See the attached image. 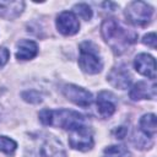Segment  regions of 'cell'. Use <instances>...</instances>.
Listing matches in <instances>:
<instances>
[{
	"label": "cell",
	"mask_w": 157,
	"mask_h": 157,
	"mask_svg": "<svg viewBox=\"0 0 157 157\" xmlns=\"http://www.w3.org/2000/svg\"><path fill=\"white\" fill-rule=\"evenodd\" d=\"M101 32L103 39L115 54L124 53L137 39V34L134 31L123 27L115 18L104 20L101 26Z\"/></svg>",
	"instance_id": "obj_1"
},
{
	"label": "cell",
	"mask_w": 157,
	"mask_h": 157,
	"mask_svg": "<svg viewBox=\"0 0 157 157\" xmlns=\"http://www.w3.org/2000/svg\"><path fill=\"white\" fill-rule=\"evenodd\" d=\"M39 120L42 121L43 125L59 126L66 130H71L75 126L85 124L86 121L82 114L69 109H59V110L43 109L39 113Z\"/></svg>",
	"instance_id": "obj_2"
},
{
	"label": "cell",
	"mask_w": 157,
	"mask_h": 157,
	"mask_svg": "<svg viewBox=\"0 0 157 157\" xmlns=\"http://www.w3.org/2000/svg\"><path fill=\"white\" fill-rule=\"evenodd\" d=\"M78 65L82 71L92 75L98 74L103 69V63L99 56V50L94 43L86 40L80 44Z\"/></svg>",
	"instance_id": "obj_3"
},
{
	"label": "cell",
	"mask_w": 157,
	"mask_h": 157,
	"mask_svg": "<svg viewBox=\"0 0 157 157\" xmlns=\"http://www.w3.org/2000/svg\"><path fill=\"white\" fill-rule=\"evenodd\" d=\"M31 157H66V155L55 137L45 135L34 139V144L31 147Z\"/></svg>",
	"instance_id": "obj_4"
},
{
	"label": "cell",
	"mask_w": 157,
	"mask_h": 157,
	"mask_svg": "<svg viewBox=\"0 0 157 157\" xmlns=\"http://www.w3.org/2000/svg\"><path fill=\"white\" fill-rule=\"evenodd\" d=\"M153 9L144 1H132L126 6L125 15L129 22L135 26H146L151 22Z\"/></svg>",
	"instance_id": "obj_5"
},
{
	"label": "cell",
	"mask_w": 157,
	"mask_h": 157,
	"mask_svg": "<svg viewBox=\"0 0 157 157\" xmlns=\"http://www.w3.org/2000/svg\"><path fill=\"white\" fill-rule=\"evenodd\" d=\"M69 145L78 151H88L93 146V136L91 129L86 125H78L69 130Z\"/></svg>",
	"instance_id": "obj_6"
},
{
	"label": "cell",
	"mask_w": 157,
	"mask_h": 157,
	"mask_svg": "<svg viewBox=\"0 0 157 157\" xmlns=\"http://www.w3.org/2000/svg\"><path fill=\"white\" fill-rule=\"evenodd\" d=\"M63 91H64L65 97L67 99H70L72 103H75L76 105L86 108V107L91 105V103L93 102L92 93L82 87L76 86V85H66Z\"/></svg>",
	"instance_id": "obj_7"
},
{
	"label": "cell",
	"mask_w": 157,
	"mask_h": 157,
	"mask_svg": "<svg viewBox=\"0 0 157 157\" xmlns=\"http://www.w3.org/2000/svg\"><path fill=\"white\" fill-rule=\"evenodd\" d=\"M56 28L64 36H72L78 32L80 23L72 11H63L56 17Z\"/></svg>",
	"instance_id": "obj_8"
},
{
	"label": "cell",
	"mask_w": 157,
	"mask_h": 157,
	"mask_svg": "<svg viewBox=\"0 0 157 157\" xmlns=\"http://www.w3.org/2000/svg\"><path fill=\"white\" fill-rule=\"evenodd\" d=\"M134 66L139 74H141L151 80L156 78V61H155L153 56H151L146 53H141L135 58Z\"/></svg>",
	"instance_id": "obj_9"
},
{
	"label": "cell",
	"mask_w": 157,
	"mask_h": 157,
	"mask_svg": "<svg viewBox=\"0 0 157 157\" xmlns=\"http://www.w3.org/2000/svg\"><path fill=\"white\" fill-rule=\"evenodd\" d=\"M156 97V83L155 80L148 83L146 81H139L136 82L131 91H130V98L134 101H139V99H155Z\"/></svg>",
	"instance_id": "obj_10"
},
{
	"label": "cell",
	"mask_w": 157,
	"mask_h": 157,
	"mask_svg": "<svg viewBox=\"0 0 157 157\" xmlns=\"http://www.w3.org/2000/svg\"><path fill=\"white\" fill-rule=\"evenodd\" d=\"M115 99L114 96L108 91H101L97 97V109L101 117L109 118L115 112Z\"/></svg>",
	"instance_id": "obj_11"
},
{
	"label": "cell",
	"mask_w": 157,
	"mask_h": 157,
	"mask_svg": "<svg viewBox=\"0 0 157 157\" xmlns=\"http://www.w3.org/2000/svg\"><path fill=\"white\" fill-rule=\"evenodd\" d=\"M107 77H108V81L110 82L112 86L120 88V90L128 88L131 83V76H130L129 71L121 66L113 67Z\"/></svg>",
	"instance_id": "obj_12"
},
{
	"label": "cell",
	"mask_w": 157,
	"mask_h": 157,
	"mask_svg": "<svg viewBox=\"0 0 157 157\" xmlns=\"http://www.w3.org/2000/svg\"><path fill=\"white\" fill-rule=\"evenodd\" d=\"M25 7V2L20 0L15 1H0V17L6 20L16 18L21 15Z\"/></svg>",
	"instance_id": "obj_13"
},
{
	"label": "cell",
	"mask_w": 157,
	"mask_h": 157,
	"mask_svg": "<svg viewBox=\"0 0 157 157\" xmlns=\"http://www.w3.org/2000/svg\"><path fill=\"white\" fill-rule=\"evenodd\" d=\"M38 53V47L33 40L29 39H22L17 44V52L16 58L20 60H29L34 58Z\"/></svg>",
	"instance_id": "obj_14"
},
{
	"label": "cell",
	"mask_w": 157,
	"mask_h": 157,
	"mask_svg": "<svg viewBox=\"0 0 157 157\" xmlns=\"http://www.w3.org/2000/svg\"><path fill=\"white\" fill-rule=\"evenodd\" d=\"M140 129L147 137H153L157 131V120L155 114H145L140 119Z\"/></svg>",
	"instance_id": "obj_15"
},
{
	"label": "cell",
	"mask_w": 157,
	"mask_h": 157,
	"mask_svg": "<svg viewBox=\"0 0 157 157\" xmlns=\"http://www.w3.org/2000/svg\"><path fill=\"white\" fill-rule=\"evenodd\" d=\"M128 155V150L121 145H112L104 148L103 157H124Z\"/></svg>",
	"instance_id": "obj_16"
},
{
	"label": "cell",
	"mask_w": 157,
	"mask_h": 157,
	"mask_svg": "<svg viewBox=\"0 0 157 157\" xmlns=\"http://www.w3.org/2000/svg\"><path fill=\"white\" fill-rule=\"evenodd\" d=\"M16 147H17V144L12 139H10L7 136H0V151L1 152L6 153V155H12L15 152Z\"/></svg>",
	"instance_id": "obj_17"
},
{
	"label": "cell",
	"mask_w": 157,
	"mask_h": 157,
	"mask_svg": "<svg viewBox=\"0 0 157 157\" xmlns=\"http://www.w3.org/2000/svg\"><path fill=\"white\" fill-rule=\"evenodd\" d=\"M74 13L78 15V16H80L82 20H85V21H88V20H91V17H92V10H91V7H90L87 4H85V2L76 4V5L74 6Z\"/></svg>",
	"instance_id": "obj_18"
},
{
	"label": "cell",
	"mask_w": 157,
	"mask_h": 157,
	"mask_svg": "<svg viewBox=\"0 0 157 157\" xmlns=\"http://www.w3.org/2000/svg\"><path fill=\"white\" fill-rule=\"evenodd\" d=\"M22 97H23L25 101H27V102H29V103H39V102L42 101L40 94H39L37 91H34V90L23 92V93H22Z\"/></svg>",
	"instance_id": "obj_19"
},
{
	"label": "cell",
	"mask_w": 157,
	"mask_h": 157,
	"mask_svg": "<svg viewBox=\"0 0 157 157\" xmlns=\"http://www.w3.org/2000/svg\"><path fill=\"white\" fill-rule=\"evenodd\" d=\"M156 42H157V38H156V33L155 32H151V33H147L142 38V43L146 44L147 47L155 49L156 48Z\"/></svg>",
	"instance_id": "obj_20"
},
{
	"label": "cell",
	"mask_w": 157,
	"mask_h": 157,
	"mask_svg": "<svg viewBox=\"0 0 157 157\" xmlns=\"http://www.w3.org/2000/svg\"><path fill=\"white\" fill-rule=\"evenodd\" d=\"M9 58H10L9 50H7L6 48L1 47V48H0V66H4V65L7 63Z\"/></svg>",
	"instance_id": "obj_21"
},
{
	"label": "cell",
	"mask_w": 157,
	"mask_h": 157,
	"mask_svg": "<svg viewBox=\"0 0 157 157\" xmlns=\"http://www.w3.org/2000/svg\"><path fill=\"white\" fill-rule=\"evenodd\" d=\"M125 134H126V128L125 126H120V128H118V130H115V135H117L118 139H123L125 136Z\"/></svg>",
	"instance_id": "obj_22"
}]
</instances>
